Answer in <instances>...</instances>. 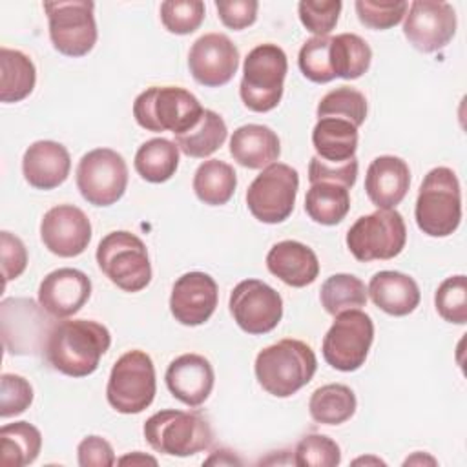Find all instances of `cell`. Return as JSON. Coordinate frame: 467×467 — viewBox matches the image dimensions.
<instances>
[{
    "instance_id": "obj_20",
    "label": "cell",
    "mask_w": 467,
    "mask_h": 467,
    "mask_svg": "<svg viewBox=\"0 0 467 467\" xmlns=\"http://www.w3.org/2000/svg\"><path fill=\"white\" fill-rule=\"evenodd\" d=\"M91 296V279L77 268H57L38 286V303L53 317L77 314Z\"/></svg>"
},
{
    "instance_id": "obj_10",
    "label": "cell",
    "mask_w": 467,
    "mask_h": 467,
    "mask_svg": "<svg viewBox=\"0 0 467 467\" xmlns=\"http://www.w3.org/2000/svg\"><path fill=\"white\" fill-rule=\"evenodd\" d=\"M334 317L323 337V358L336 370L354 372L368 356L374 341V323L359 308L345 310Z\"/></svg>"
},
{
    "instance_id": "obj_25",
    "label": "cell",
    "mask_w": 467,
    "mask_h": 467,
    "mask_svg": "<svg viewBox=\"0 0 467 467\" xmlns=\"http://www.w3.org/2000/svg\"><path fill=\"white\" fill-rule=\"evenodd\" d=\"M367 296L372 303L390 316H409L420 305L421 294L418 283L396 270H381L374 274L368 281Z\"/></svg>"
},
{
    "instance_id": "obj_38",
    "label": "cell",
    "mask_w": 467,
    "mask_h": 467,
    "mask_svg": "<svg viewBox=\"0 0 467 467\" xmlns=\"http://www.w3.org/2000/svg\"><path fill=\"white\" fill-rule=\"evenodd\" d=\"M436 312L454 325L467 323V277L463 274L447 277L434 294Z\"/></svg>"
},
{
    "instance_id": "obj_41",
    "label": "cell",
    "mask_w": 467,
    "mask_h": 467,
    "mask_svg": "<svg viewBox=\"0 0 467 467\" xmlns=\"http://www.w3.org/2000/svg\"><path fill=\"white\" fill-rule=\"evenodd\" d=\"M330 38L332 36H312L299 49V69L305 75V78L316 84H327L336 78L328 58Z\"/></svg>"
},
{
    "instance_id": "obj_7",
    "label": "cell",
    "mask_w": 467,
    "mask_h": 467,
    "mask_svg": "<svg viewBox=\"0 0 467 467\" xmlns=\"http://www.w3.org/2000/svg\"><path fill=\"white\" fill-rule=\"evenodd\" d=\"M95 257L100 272L124 292H140L151 281L148 248L131 232L115 230L104 235Z\"/></svg>"
},
{
    "instance_id": "obj_5",
    "label": "cell",
    "mask_w": 467,
    "mask_h": 467,
    "mask_svg": "<svg viewBox=\"0 0 467 467\" xmlns=\"http://www.w3.org/2000/svg\"><path fill=\"white\" fill-rule=\"evenodd\" d=\"M142 432L155 452L179 458L202 452L213 441L208 420L195 410H159L146 420Z\"/></svg>"
},
{
    "instance_id": "obj_31",
    "label": "cell",
    "mask_w": 467,
    "mask_h": 467,
    "mask_svg": "<svg viewBox=\"0 0 467 467\" xmlns=\"http://www.w3.org/2000/svg\"><path fill=\"white\" fill-rule=\"evenodd\" d=\"M133 166L144 181L153 184L166 182L179 168V148L162 137L150 139L139 146Z\"/></svg>"
},
{
    "instance_id": "obj_9",
    "label": "cell",
    "mask_w": 467,
    "mask_h": 467,
    "mask_svg": "<svg viewBox=\"0 0 467 467\" xmlns=\"http://www.w3.org/2000/svg\"><path fill=\"white\" fill-rule=\"evenodd\" d=\"M350 254L361 261L392 259L401 254L407 243V226L400 212L376 210L361 215L347 232Z\"/></svg>"
},
{
    "instance_id": "obj_37",
    "label": "cell",
    "mask_w": 467,
    "mask_h": 467,
    "mask_svg": "<svg viewBox=\"0 0 467 467\" xmlns=\"http://www.w3.org/2000/svg\"><path fill=\"white\" fill-rule=\"evenodd\" d=\"M317 119L323 117H334L352 122L356 128H359L367 119V99L361 91L341 86L332 91H328L317 104Z\"/></svg>"
},
{
    "instance_id": "obj_35",
    "label": "cell",
    "mask_w": 467,
    "mask_h": 467,
    "mask_svg": "<svg viewBox=\"0 0 467 467\" xmlns=\"http://www.w3.org/2000/svg\"><path fill=\"white\" fill-rule=\"evenodd\" d=\"M226 122L213 109H204L199 122L186 133L175 135L177 148L193 159H204L217 151L226 140Z\"/></svg>"
},
{
    "instance_id": "obj_23",
    "label": "cell",
    "mask_w": 467,
    "mask_h": 467,
    "mask_svg": "<svg viewBox=\"0 0 467 467\" xmlns=\"http://www.w3.org/2000/svg\"><path fill=\"white\" fill-rule=\"evenodd\" d=\"M71 170V157L64 144L55 140L33 142L22 157V173L29 186L53 190L60 186Z\"/></svg>"
},
{
    "instance_id": "obj_44",
    "label": "cell",
    "mask_w": 467,
    "mask_h": 467,
    "mask_svg": "<svg viewBox=\"0 0 467 467\" xmlns=\"http://www.w3.org/2000/svg\"><path fill=\"white\" fill-rule=\"evenodd\" d=\"M33 403L31 383L18 376L4 372L0 378V416L11 418L22 414Z\"/></svg>"
},
{
    "instance_id": "obj_42",
    "label": "cell",
    "mask_w": 467,
    "mask_h": 467,
    "mask_svg": "<svg viewBox=\"0 0 467 467\" xmlns=\"http://www.w3.org/2000/svg\"><path fill=\"white\" fill-rule=\"evenodd\" d=\"M359 22L368 29H390L401 22L409 9V2H374V0H358L354 4Z\"/></svg>"
},
{
    "instance_id": "obj_26",
    "label": "cell",
    "mask_w": 467,
    "mask_h": 467,
    "mask_svg": "<svg viewBox=\"0 0 467 467\" xmlns=\"http://www.w3.org/2000/svg\"><path fill=\"white\" fill-rule=\"evenodd\" d=\"M230 155L248 170H261L274 164L281 155L277 133L263 124L239 126L230 139Z\"/></svg>"
},
{
    "instance_id": "obj_46",
    "label": "cell",
    "mask_w": 467,
    "mask_h": 467,
    "mask_svg": "<svg viewBox=\"0 0 467 467\" xmlns=\"http://www.w3.org/2000/svg\"><path fill=\"white\" fill-rule=\"evenodd\" d=\"M0 254H2V274L4 285L11 279L22 275L27 266V250L20 237L13 235L11 232H0Z\"/></svg>"
},
{
    "instance_id": "obj_24",
    "label": "cell",
    "mask_w": 467,
    "mask_h": 467,
    "mask_svg": "<svg viewBox=\"0 0 467 467\" xmlns=\"http://www.w3.org/2000/svg\"><path fill=\"white\" fill-rule=\"evenodd\" d=\"M266 268L288 286L303 288L319 275L316 252L299 241H279L266 254Z\"/></svg>"
},
{
    "instance_id": "obj_50",
    "label": "cell",
    "mask_w": 467,
    "mask_h": 467,
    "mask_svg": "<svg viewBox=\"0 0 467 467\" xmlns=\"http://www.w3.org/2000/svg\"><path fill=\"white\" fill-rule=\"evenodd\" d=\"M117 463H120V465H126V463H131V465H144V463L157 465V460H155L153 456H148V454L140 452V451H135V452H131V454H126V456L119 458Z\"/></svg>"
},
{
    "instance_id": "obj_33",
    "label": "cell",
    "mask_w": 467,
    "mask_h": 467,
    "mask_svg": "<svg viewBox=\"0 0 467 467\" xmlns=\"http://www.w3.org/2000/svg\"><path fill=\"white\" fill-rule=\"evenodd\" d=\"M358 401L350 387L343 383H328L316 389L308 401V412L316 423L341 425L356 412Z\"/></svg>"
},
{
    "instance_id": "obj_15",
    "label": "cell",
    "mask_w": 467,
    "mask_h": 467,
    "mask_svg": "<svg viewBox=\"0 0 467 467\" xmlns=\"http://www.w3.org/2000/svg\"><path fill=\"white\" fill-rule=\"evenodd\" d=\"M230 314L252 336L272 332L283 317V297L261 279H244L230 294Z\"/></svg>"
},
{
    "instance_id": "obj_1",
    "label": "cell",
    "mask_w": 467,
    "mask_h": 467,
    "mask_svg": "<svg viewBox=\"0 0 467 467\" xmlns=\"http://www.w3.org/2000/svg\"><path fill=\"white\" fill-rule=\"evenodd\" d=\"M111 345L109 330L93 319H67L55 323L44 354L60 374L84 378L97 370L100 358Z\"/></svg>"
},
{
    "instance_id": "obj_40",
    "label": "cell",
    "mask_w": 467,
    "mask_h": 467,
    "mask_svg": "<svg viewBox=\"0 0 467 467\" xmlns=\"http://www.w3.org/2000/svg\"><path fill=\"white\" fill-rule=\"evenodd\" d=\"M292 462L299 467H336L341 462V451L332 438L314 432L299 440Z\"/></svg>"
},
{
    "instance_id": "obj_8",
    "label": "cell",
    "mask_w": 467,
    "mask_h": 467,
    "mask_svg": "<svg viewBox=\"0 0 467 467\" xmlns=\"http://www.w3.org/2000/svg\"><path fill=\"white\" fill-rule=\"evenodd\" d=\"M157 392L155 367L142 350L124 352L111 367L106 398L120 414H139L148 409Z\"/></svg>"
},
{
    "instance_id": "obj_39",
    "label": "cell",
    "mask_w": 467,
    "mask_h": 467,
    "mask_svg": "<svg viewBox=\"0 0 467 467\" xmlns=\"http://www.w3.org/2000/svg\"><path fill=\"white\" fill-rule=\"evenodd\" d=\"M204 2L201 0H166L161 4V22L173 35H190L204 20Z\"/></svg>"
},
{
    "instance_id": "obj_3",
    "label": "cell",
    "mask_w": 467,
    "mask_h": 467,
    "mask_svg": "<svg viewBox=\"0 0 467 467\" xmlns=\"http://www.w3.org/2000/svg\"><path fill=\"white\" fill-rule=\"evenodd\" d=\"M418 228L431 237H447L462 221V190L447 166L432 168L421 181L414 206Z\"/></svg>"
},
{
    "instance_id": "obj_11",
    "label": "cell",
    "mask_w": 467,
    "mask_h": 467,
    "mask_svg": "<svg viewBox=\"0 0 467 467\" xmlns=\"http://www.w3.org/2000/svg\"><path fill=\"white\" fill-rule=\"evenodd\" d=\"M299 190V173L285 164L274 162L250 182L246 206L250 213L265 223L277 224L290 217Z\"/></svg>"
},
{
    "instance_id": "obj_48",
    "label": "cell",
    "mask_w": 467,
    "mask_h": 467,
    "mask_svg": "<svg viewBox=\"0 0 467 467\" xmlns=\"http://www.w3.org/2000/svg\"><path fill=\"white\" fill-rule=\"evenodd\" d=\"M80 467H111L115 460L113 447L102 436H86L77 447Z\"/></svg>"
},
{
    "instance_id": "obj_27",
    "label": "cell",
    "mask_w": 467,
    "mask_h": 467,
    "mask_svg": "<svg viewBox=\"0 0 467 467\" xmlns=\"http://www.w3.org/2000/svg\"><path fill=\"white\" fill-rule=\"evenodd\" d=\"M312 144L317 157L328 164H341L356 157L358 128L343 119H317L312 130Z\"/></svg>"
},
{
    "instance_id": "obj_21",
    "label": "cell",
    "mask_w": 467,
    "mask_h": 467,
    "mask_svg": "<svg viewBox=\"0 0 467 467\" xmlns=\"http://www.w3.org/2000/svg\"><path fill=\"white\" fill-rule=\"evenodd\" d=\"M164 381L175 400L188 407L202 405L212 394L215 374L212 363L201 354H181L166 368Z\"/></svg>"
},
{
    "instance_id": "obj_16",
    "label": "cell",
    "mask_w": 467,
    "mask_h": 467,
    "mask_svg": "<svg viewBox=\"0 0 467 467\" xmlns=\"http://www.w3.org/2000/svg\"><path fill=\"white\" fill-rule=\"evenodd\" d=\"M456 33V11L449 2L414 0L409 4L403 35L421 53L443 49Z\"/></svg>"
},
{
    "instance_id": "obj_2",
    "label": "cell",
    "mask_w": 467,
    "mask_h": 467,
    "mask_svg": "<svg viewBox=\"0 0 467 467\" xmlns=\"http://www.w3.org/2000/svg\"><path fill=\"white\" fill-rule=\"evenodd\" d=\"M317 359L310 345L285 337L255 356L254 370L259 385L275 398H290L316 374Z\"/></svg>"
},
{
    "instance_id": "obj_49",
    "label": "cell",
    "mask_w": 467,
    "mask_h": 467,
    "mask_svg": "<svg viewBox=\"0 0 467 467\" xmlns=\"http://www.w3.org/2000/svg\"><path fill=\"white\" fill-rule=\"evenodd\" d=\"M206 465H241L243 460L237 458L232 451H226V449H217L212 452L210 458L204 460Z\"/></svg>"
},
{
    "instance_id": "obj_29",
    "label": "cell",
    "mask_w": 467,
    "mask_h": 467,
    "mask_svg": "<svg viewBox=\"0 0 467 467\" xmlns=\"http://www.w3.org/2000/svg\"><path fill=\"white\" fill-rule=\"evenodd\" d=\"M36 82L33 60L9 47H0V100L5 104L20 102L31 95Z\"/></svg>"
},
{
    "instance_id": "obj_34",
    "label": "cell",
    "mask_w": 467,
    "mask_h": 467,
    "mask_svg": "<svg viewBox=\"0 0 467 467\" xmlns=\"http://www.w3.org/2000/svg\"><path fill=\"white\" fill-rule=\"evenodd\" d=\"M42 447L40 431L27 421L7 423L0 429V463L4 467H24L33 463Z\"/></svg>"
},
{
    "instance_id": "obj_4",
    "label": "cell",
    "mask_w": 467,
    "mask_h": 467,
    "mask_svg": "<svg viewBox=\"0 0 467 467\" xmlns=\"http://www.w3.org/2000/svg\"><path fill=\"white\" fill-rule=\"evenodd\" d=\"M202 111L197 97L179 86H151L139 93L133 102L137 124L155 133H186L199 122Z\"/></svg>"
},
{
    "instance_id": "obj_47",
    "label": "cell",
    "mask_w": 467,
    "mask_h": 467,
    "mask_svg": "<svg viewBox=\"0 0 467 467\" xmlns=\"http://www.w3.org/2000/svg\"><path fill=\"white\" fill-rule=\"evenodd\" d=\"M215 9L223 26L239 31L255 22L259 4L255 0H217Z\"/></svg>"
},
{
    "instance_id": "obj_17",
    "label": "cell",
    "mask_w": 467,
    "mask_h": 467,
    "mask_svg": "<svg viewBox=\"0 0 467 467\" xmlns=\"http://www.w3.org/2000/svg\"><path fill=\"white\" fill-rule=\"evenodd\" d=\"M239 67V49L223 33L199 36L188 53V69L195 82L206 88L228 84Z\"/></svg>"
},
{
    "instance_id": "obj_19",
    "label": "cell",
    "mask_w": 467,
    "mask_h": 467,
    "mask_svg": "<svg viewBox=\"0 0 467 467\" xmlns=\"http://www.w3.org/2000/svg\"><path fill=\"white\" fill-rule=\"evenodd\" d=\"M217 301L219 288L212 275L204 272H186L173 283L170 312L181 325L199 327L212 317Z\"/></svg>"
},
{
    "instance_id": "obj_32",
    "label": "cell",
    "mask_w": 467,
    "mask_h": 467,
    "mask_svg": "<svg viewBox=\"0 0 467 467\" xmlns=\"http://www.w3.org/2000/svg\"><path fill=\"white\" fill-rule=\"evenodd\" d=\"M328 58L334 77L354 80L368 71L372 49L359 35L341 33L330 38Z\"/></svg>"
},
{
    "instance_id": "obj_18",
    "label": "cell",
    "mask_w": 467,
    "mask_h": 467,
    "mask_svg": "<svg viewBox=\"0 0 467 467\" xmlns=\"http://www.w3.org/2000/svg\"><path fill=\"white\" fill-rule=\"evenodd\" d=\"M40 239L51 254L58 257H77L91 241V223L80 208L58 204L44 213L40 221Z\"/></svg>"
},
{
    "instance_id": "obj_14",
    "label": "cell",
    "mask_w": 467,
    "mask_h": 467,
    "mask_svg": "<svg viewBox=\"0 0 467 467\" xmlns=\"http://www.w3.org/2000/svg\"><path fill=\"white\" fill-rule=\"evenodd\" d=\"M42 305L26 297H9L0 303L2 339L7 354L33 356L46 348L55 323Z\"/></svg>"
},
{
    "instance_id": "obj_36",
    "label": "cell",
    "mask_w": 467,
    "mask_h": 467,
    "mask_svg": "<svg viewBox=\"0 0 467 467\" xmlns=\"http://www.w3.org/2000/svg\"><path fill=\"white\" fill-rule=\"evenodd\" d=\"M319 301L330 316H337L345 310L365 306L367 288L365 283L352 274H334L321 285Z\"/></svg>"
},
{
    "instance_id": "obj_22",
    "label": "cell",
    "mask_w": 467,
    "mask_h": 467,
    "mask_svg": "<svg viewBox=\"0 0 467 467\" xmlns=\"http://www.w3.org/2000/svg\"><path fill=\"white\" fill-rule=\"evenodd\" d=\"M409 186V164L396 155H379L367 168L365 192L378 210H394L405 199Z\"/></svg>"
},
{
    "instance_id": "obj_43",
    "label": "cell",
    "mask_w": 467,
    "mask_h": 467,
    "mask_svg": "<svg viewBox=\"0 0 467 467\" xmlns=\"http://www.w3.org/2000/svg\"><path fill=\"white\" fill-rule=\"evenodd\" d=\"M343 4L339 0H303L297 4L301 24L316 36H328L336 27Z\"/></svg>"
},
{
    "instance_id": "obj_12",
    "label": "cell",
    "mask_w": 467,
    "mask_h": 467,
    "mask_svg": "<svg viewBox=\"0 0 467 467\" xmlns=\"http://www.w3.org/2000/svg\"><path fill=\"white\" fill-rule=\"evenodd\" d=\"M77 188L93 206H111L126 192L128 164L111 148H95L82 155L75 173Z\"/></svg>"
},
{
    "instance_id": "obj_28",
    "label": "cell",
    "mask_w": 467,
    "mask_h": 467,
    "mask_svg": "<svg viewBox=\"0 0 467 467\" xmlns=\"http://www.w3.org/2000/svg\"><path fill=\"white\" fill-rule=\"evenodd\" d=\"M350 210L348 188L334 181H317L310 184L305 197L306 215L325 226H334L341 223Z\"/></svg>"
},
{
    "instance_id": "obj_30",
    "label": "cell",
    "mask_w": 467,
    "mask_h": 467,
    "mask_svg": "<svg viewBox=\"0 0 467 467\" xmlns=\"http://www.w3.org/2000/svg\"><path fill=\"white\" fill-rule=\"evenodd\" d=\"M193 192L197 199L208 206L226 204L237 186L235 170L219 159H210L199 164L193 173Z\"/></svg>"
},
{
    "instance_id": "obj_6",
    "label": "cell",
    "mask_w": 467,
    "mask_h": 467,
    "mask_svg": "<svg viewBox=\"0 0 467 467\" xmlns=\"http://www.w3.org/2000/svg\"><path fill=\"white\" fill-rule=\"evenodd\" d=\"M286 71V53L277 44L268 42L250 49L243 64L239 86L243 104L255 113L274 109L283 97Z\"/></svg>"
},
{
    "instance_id": "obj_45",
    "label": "cell",
    "mask_w": 467,
    "mask_h": 467,
    "mask_svg": "<svg viewBox=\"0 0 467 467\" xmlns=\"http://www.w3.org/2000/svg\"><path fill=\"white\" fill-rule=\"evenodd\" d=\"M358 177V159H350L347 162L341 164H328L325 161H321L317 155H314L310 159L308 164V181L310 184L317 182V181H334L339 182L347 188H352Z\"/></svg>"
},
{
    "instance_id": "obj_51",
    "label": "cell",
    "mask_w": 467,
    "mask_h": 467,
    "mask_svg": "<svg viewBox=\"0 0 467 467\" xmlns=\"http://www.w3.org/2000/svg\"><path fill=\"white\" fill-rule=\"evenodd\" d=\"M412 463H431V465H436V460L432 456H427V454H421V452H414L410 458H407L403 462V465H412Z\"/></svg>"
},
{
    "instance_id": "obj_52",
    "label": "cell",
    "mask_w": 467,
    "mask_h": 467,
    "mask_svg": "<svg viewBox=\"0 0 467 467\" xmlns=\"http://www.w3.org/2000/svg\"><path fill=\"white\" fill-rule=\"evenodd\" d=\"M368 462H374V463H383L381 460H378V458H358V460H354V463H368Z\"/></svg>"
},
{
    "instance_id": "obj_13",
    "label": "cell",
    "mask_w": 467,
    "mask_h": 467,
    "mask_svg": "<svg viewBox=\"0 0 467 467\" xmlns=\"http://www.w3.org/2000/svg\"><path fill=\"white\" fill-rule=\"evenodd\" d=\"M53 47L66 57H84L97 44L95 4L88 0L42 4Z\"/></svg>"
}]
</instances>
